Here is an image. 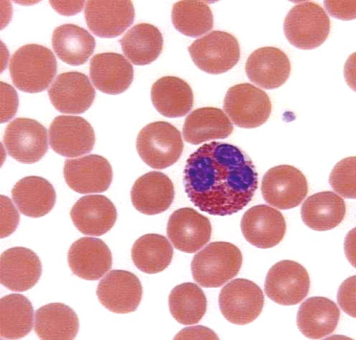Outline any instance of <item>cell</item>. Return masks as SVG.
<instances>
[{
	"label": "cell",
	"mask_w": 356,
	"mask_h": 340,
	"mask_svg": "<svg viewBox=\"0 0 356 340\" xmlns=\"http://www.w3.org/2000/svg\"><path fill=\"white\" fill-rule=\"evenodd\" d=\"M338 301L341 309L349 316L355 317V277L345 281L341 286Z\"/></svg>",
	"instance_id": "cell-39"
},
{
	"label": "cell",
	"mask_w": 356,
	"mask_h": 340,
	"mask_svg": "<svg viewBox=\"0 0 356 340\" xmlns=\"http://www.w3.org/2000/svg\"><path fill=\"white\" fill-rule=\"evenodd\" d=\"M175 339H218L217 335L211 330L203 327H196L184 330L180 334H178Z\"/></svg>",
	"instance_id": "cell-42"
},
{
	"label": "cell",
	"mask_w": 356,
	"mask_h": 340,
	"mask_svg": "<svg viewBox=\"0 0 356 340\" xmlns=\"http://www.w3.org/2000/svg\"><path fill=\"white\" fill-rule=\"evenodd\" d=\"M340 310L331 300L313 298L306 300L298 314V326L307 338H323L337 329L340 320Z\"/></svg>",
	"instance_id": "cell-28"
},
{
	"label": "cell",
	"mask_w": 356,
	"mask_h": 340,
	"mask_svg": "<svg viewBox=\"0 0 356 340\" xmlns=\"http://www.w3.org/2000/svg\"><path fill=\"white\" fill-rule=\"evenodd\" d=\"M131 1H88L85 17L89 29L101 38H113L122 35L135 20Z\"/></svg>",
	"instance_id": "cell-17"
},
{
	"label": "cell",
	"mask_w": 356,
	"mask_h": 340,
	"mask_svg": "<svg viewBox=\"0 0 356 340\" xmlns=\"http://www.w3.org/2000/svg\"><path fill=\"white\" fill-rule=\"evenodd\" d=\"M76 228L83 235L102 236L113 228L117 209L110 199L102 195H89L76 201L71 211Z\"/></svg>",
	"instance_id": "cell-21"
},
{
	"label": "cell",
	"mask_w": 356,
	"mask_h": 340,
	"mask_svg": "<svg viewBox=\"0 0 356 340\" xmlns=\"http://www.w3.org/2000/svg\"><path fill=\"white\" fill-rule=\"evenodd\" d=\"M63 173L66 184L80 194L106 192L113 179V168L109 162L98 155L66 160Z\"/></svg>",
	"instance_id": "cell-13"
},
{
	"label": "cell",
	"mask_w": 356,
	"mask_h": 340,
	"mask_svg": "<svg viewBox=\"0 0 356 340\" xmlns=\"http://www.w3.org/2000/svg\"><path fill=\"white\" fill-rule=\"evenodd\" d=\"M181 133L167 122L145 126L137 139V150L142 160L154 169H165L175 164L182 155Z\"/></svg>",
	"instance_id": "cell-5"
},
{
	"label": "cell",
	"mask_w": 356,
	"mask_h": 340,
	"mask_svg": "<svg viewBox=\"0 0 356 340\" xmlns=\"http://www.w3.org/2000/svg\"><path fill=\"white\" fill-rule=\"evenodd\" d=\"M355 1H325V7L331 16L343 20L356 17Z\"/></svg>",
	"instance_id": "cell-41"
},
{
	"label": "cell",
	"mask_w": 356,
	"mask_h": 340,
	"mask_svg": "<svg viewBox=\"0 0 356 340\" xmlns=\"http://www.w3.org/2000/svg\"><path fill=\"white\" fill-rule=\"evenodd\" d=\"M73 273L87 281L103 277L113 265V255L102 240L83 238L74 242L68 254Z\"/></svg>",
	"instance_id": "cell-20"
},
{
	"label": "cell",
	"mask_w": 356,
	"mask_h": 340,
	"mask_svg": "<svg viewBox=\"0 0 356 340\" xmlns=\"http://www.w3.org/2000/svg\"><path fill=\"white\" fill-rule=\"evenodd\" d=\"M79 330L77 314L65 304H49L40 307L35 313V331L41 339H74Z\"/></svg>",
	"instance_id": "cell-30"
},
{
	"label": "cell",
	"mask_w": 356,
	"mask_h": 340,
	"mask_svg": "<svg viewBox=\"0 0 356 340\" xmlns=\"http://www.w3.org/2000/svg\"><path fill=\"white\" fill-rule=\"evenodd\" d=\"M173 248L163 235L147 234L140 238L131 249V258L138 269L147 275L159 274L170 264Z\"/></svg>",
	"instance_id": "cell-34"
},
{
	"label": "cell",
	"mask_w": 356,
	"mask_h": 340,
	"mask_svg": "<svg viewBox=\"0 0 356 340\" xmlns=\"http://www.w3.org/2000/svg\"><path fill=\"white\" fill-rule=\"evenodd\" d=\"M100 303L116 314L136 311L143 298V286L139 279L127 270H111L97 288Z\"/></svg>",
	"instance_id": "cell-12"
},
{
	"label": "cell",
	"mask_w": 356,
	"mask_h": 340,
	"mask_svg": "<svg viewBox=\"0 0 356 340\" xmlns=\"http://www.w3.org/2000/svg\"><path fill=\"white\" fill-rule=\"evenodd\" d=\"M1 238L13 234L19 224V215L11 200L1 196Z\"/></svg>",
	"instance_id": "cell-38"
},
{
	"label": "cell",
	"mask_w": 356,
	"mask_h": 340,
	"mask_svg": "<svg viewBox=\"0 0 356 340\" xmlns=\"http://www.w3.org/2000/svg\"><path fill=\"white\" fill-rule=\"evenodd\" d=\"M310 286L307 270L300 263L282 261L267 274L265 292L271 300L283 306L296 305L307 296Z\"/></svg>",
	"instance_id": "cell-11"
},
{
	"label": "cell",
	"mask_w": 356,
	"mask_h": 340,
	"mask_svg": "<svg viewBox=\"0 0 356 340\" xmlns=\"http://www.w3.org/2000/svg\"><path fill=\"white\" fill-rule=\"evenodd\" d=\"M172 24L182 34L196 38L213 28V16L210 7L202 1H180L172 11Z\"/></svg>",
	"instance_id": "cell-36"
},
{
	"label": "cell",
	"mask_w": 356,
	"mask_h": 340,
	"mask_svg": "<svg viewBox=\"0 0 356 340\" xmlns=\"http://www.w3.org/2000/svg\"><path fill=\"white\" fill-rule=\"evenodd\" d=\"M264 304V294L254 282L238 279L222 288L219 296L220 311L231 323L248 325L260 315Z\"/></svg>",
	"instance_id": "cell-9"
},
{
	"label": "cell",
	"mask_w": 356,
	"mask_h": 340,
	"mask_svg": "<svg viewBox=\"0 0 356 340\" xmlns=\"http://www.w3.org/2000/svg\"><path fill=\"white\" fill-rule=\"evenodd\" d=\"M241 228L250 244L268 249L277 245L286 233L285 219L280 212L270 206L252 208L243 216Z\"/></svg>",
	"instance_id": "cell-19"
},
{
	"label": "cell",
	"mask_w": 356,
	"mask_h": 340,
	"mask_svg": "<svg viewBox=\"0 0 356 340\" xmlns=\"http://www.w3.org/2000/svg\"><path fill=\"white\" fill-rule=\"evenodd\" d=\"M308 192L305 175L292 166L281 165L270 169L261 181L264 200L280 210L297 208Z\"/></svg>",
	"instance_id": "cell-8"
},
{
	"label": "cell",
	"mask_w": 356,
	"mask_h": 340,
	"mask_svg": "<svg viewBox=\"0 0 356 340\" xmlns=\"http://www.w3.org/2000/svg\"><path fill=\"white\" fill-rule=\"evenodd\" d=\"M151 98L155 109L170 118L186 116L194 101L190 85L175 77H165L156 82L152 87Z\"/></svg>",
	"instance_id": "cell-27"
},
{
	"label": "cell",
	"mask_w": 356,
	"mask_h": 340,
	"mask_svg": "<svg viewBox=\"0 0 356 340\" xmlns=\"http://www.w3.org/2000/svg\"><path fill=\"white\" fill-rule=\"evenodd\" d=\"M90 77L102 93L120 95L132 83L134 69L129 61L120 54H99L91 59Z\"/></svg>",
	"instance_id": "cell-24"
},
{
	"label": "cell",
	"mask_w": 356,
	"mask_h": 340,
	"mask_svg": "<svg viewBox=\"0 0 356 340\" xmlns=\"http://www.w3.org/2000/svg\"><path fill=\"white\" fill-rule=\"evenodd\" d=\"M286 39L301 50H313L327 40L330 31V20L318 4L304 2L289 11L284 22Z\"/></svg>",
	"instance_id": "cell-4"
},
{
	"label": "cell",
	"mask_w": 356,
	"mask_h": 340,
	"mask_svg": "<svg viewBox=\"0 0 356 340\" xmlns=\"http://www.w3.org/2000/svg\"><path fill=\"white\" fill-rule=\"evenodd\" d=\"M184 180L193 205L214 216L242 210L258 187L251 158L237 146L220 142L204 144L190 155Z\"/></svg>",
	"instance_id": "cell-1"
},
{
	"label": "cell",
	"mask_w": 356,
	"mask_h": 340,
	"mask_svg": "<svg viewBox=\"0 0 356 340\" xmlns=\"http://www.w3.org/2000/svg\"><path fill=\"white\" fill-rule=\"evenodd\" d=\"M175 197L174 185L165 174L149 172L136 181L131 191L132 205L140 212L155 215L169 209Z\"/></svg>",
	"instance_id": "cell-22"
},
{
	"label": "cell",
	"mask_w": 356,
	"mask_h": 340,
	"mask_svg": "<svg viewBox=\"0 0 356 340\" xmlns=\"http://www.w3.org/2000/svg\"><path fill=\"white\" fill-rule=\"evenodd\" d=\"M243 257L239 249L227 242H214L197 254L191 263L193 277L204 288H218L237 276Z\"/></svg>",
	"instance_id": "cell-3"
},
{
	"label": "cell",
	"mask_w": 356,
	"mask_h": 340,
	"mask_svg": "<svg viewBox=\"0 0 356 340\" xmlns=\"http://www.w3.org/2000/svg\"><path fill=\"white\" fill-rule=\"evenodd\" d=\"M170 311L174 319L184 325L202 320L207 309L205 293L198 286L185 283L177 286L169 296Z\"/></svg>",
	"instance_id": "cell-35"
},
{
	"label": "cell",
	"mask_w": 356,
	"mask_h": 340,
	"mask_svg": "<svg viewBox=\"0 0 356 340\" xmlns=\"http://www.w3.org/2000/svg\"><path fill=\"white\" fill-rule=\"evenodd\" d=\"M234 126L222 110L203 107L193 111L184 126L185 141L192 145L217 139H226L233 132Z\"/></svg>",
	"instance_id": "cell-26"
},
{
	"label": "cell",
	"mask_w": 356,
	"mask_h": 340,
	"mask_svg": "<svg viewBox=\"0 0 356 340\" xmlns=\"http://www.w3.org/2000/svg\"><path fill=\"white\" fill-rule=\"evenodd\" d=\"M51 6L59 13L66 15H72L80 12L84 2H50Z\"/></svg>",
	"instance_id": "cell-43"
},
{
	"label": "cell",
	"mask_w": 356,
	"mask_h": 340,
	"mask_svg": "<svg viewBox=\"0 0 356 340\" xmlns=\"http://www.w3.org/2000/svg\"><path fill=\"white\" fill-rule=\"evenodd\" d=\"M120 42L125 56L137 65L152 63L159 57L163 48L161 32L148 24L132 27Z\"/></svg>",
	"instance_id": "cell-32"
},
{
	"label": "cell",
	"mask_w": 356,
	"mask_h": 340,
	"mask_svg": "<svg viewBox=\"0 0 356 340\" xmlns=\"http://www.w3.org/2000/svg\"><path fill=\"white\" fill-rule=\"evenodd\" d=\"M346 213L344 200L332 192H323L307 198L301 208V216L309 229L327 231L337 228Z\"/></svg>",
	"instance_id": "cell-29"
},
{
	"label": "cell",
	"mask_w": 356,
	"mask_h": 340,
	"mask_svg": "<svg viewBox=\"0 0 356 340\" xmlns=\"http://www.w3.org/2000/svg\"><path fill=\"white\" fill-rule=\"evenodd\" d=\"M355 230L353 229L352 232L349 233V235L347 237L346 242V254L348 256V258H349L350 261L351 262V258H353V260L354 261V248H352V246H354V242H355V234H354Z\"/></svg>",
	"instance_id": "cell-44"
},
{
	"label": "cell",
	"mask_w": 356,
	"mask_h": 340,
	"mask_svg": "<svg viewBox=\"0 0 356 340\" xmlns=\"http://www.w3.org/2000/svg\"><path fill=\"white\" fill-rule=\"evenodd\" d=\"M2 88V116L1 123L13 118L18 107V97L15 89L8 84L1 82Z\"/></svg>",
	"instance_id": "cell-40"
},
{
	"label": "cell",
	"mask_w": 356,
	"mask_h": 340,
	"mask_svg": "<svg viewBox=\"0 0 356 340\" xmlns=\"http://www.w3.org/2000/svg\"><path fill=\"white\" fill-rule=\"evenodd\" d=\"M188 52L198 69L210 75L227 72L240 59L237 39L224 31H214L196 40Z\"/></svg>",
	"instance_id": "cell-6"
},
{
	"label": "cell",
	"mask_w": 356,
	"mask_h": 340,
	"mask_svg": "<svg viewBox=\"0 0 356 340\" xmlns=\"http://www.w3.org/2000/svg\"><path fill=\"white\" fill-rule=\"evenodd\" d=\"M167 233L177 250L195 254L210 241L212 228L207 217L186 208L172 213L168 221Z\"/></svg>",
	"instance_id": "cell-15"
},
{
	"label": "cell",
	"mask_w": 356,
	"mask_h": 340,
	"mask_svg": "<svg viewBox=\"0 0 356 340\" xmlns=\"http://www.w3.org/2000/svg\"><path fill=\"white\" fill-rule=\"evenodd\" d=\"M224 109L234 125L252 129L268 121L272 112V102L264 91L244 83L228 90Z\"/></svg>",
	"instance_id": "cell-7"
},
{
	"label": "cell",
	"mask_w": 356,
	"mask_h": 340,
	"mask_svg": "<svg viewBox=\"0 0 356 340\" xmlns=\"http://www.w3.org/2000/svg\"><path fill=\"white\" fill-rule=\"evenodd\" d=\"M246 73L250 80L265 89L282 86L291 72V63L282 50L263 47L254 52L246 63Z\"/></svg>",
	"instance_id": "cell-23"
},
{
	"label": "cell",
	"mask_w": 356,
	"mask_h": 340,
	"mask_svg": "<svg viewBox=\"0 0 356 340\" xmlns=\"http://www.w3.org/2000/svg\"><path fill=\"white\" fill-rule=\"evenodd\" d=\"M3 142L9 155L22 164H35L49 150L46 128L29 118L12 121L6 129Z\"/></svg>",
	"instance_id": "cell-10"
},
{
	"label": "cell",
	"mask_w": 356,
	"mask_h": 340,
	"mask_svg": "<svg viewBox=\"0 0 356 340\" xmlns=\"http://www.w3.org/2000/svg\"><path fill=\"white\" fill-rule=\"evenodd\" d=\"M54 107L64 114H82L95 99L94 86L84 74L72 72L60 75L49 90Z\"/></svg>",
	"instance_id": "cell-16"
},
{
	"label": "cell",
	"mask_w": 356,
	"mask_h": 340,
	"mask_svg": "<svg viewBox=\"0 0 356 340\" xmlns=\"http://www.w3.org/2000/svg\"><path fill=\"white\" fill-rule=\"evenodd\" d=\"M9 67L15 86L27 93L46 90L57 72L54 53L37 44H29L19 49L13 55Z\"/></svg>",
	"instance_id": "cell-2"
},
{
	"label": "cell",
	"mask_w": 356,
	"mask_h": 340,
	"mask_svg": "<svg viewBox=\"0 0 356 340\" xmlns=\"http://www.w3.org/2000/svg\"><path fill=\"white\" fill-rule=\"evenodd\" d=\"M49 141L58 154L75 157L90 153L96 138L93 128L83 118L60 116L50 126Z\"/></svg>",
	"instance_id": "cell-14"
},
{
	"label": "cell",
	"mask_w": 356,
	"mask_h": 340,
	"mask_svg": "<svg viewBox=\"0 0 356 340\" xmlns=\"http://www.w3.org/2000/svg\"><path fill=\"white\" fill-rule=\"evenodd\" d=\"M355 157H349L341 161L332 169L330 176V184L340 196L355 199Z\"/></svg>",
	"instance_id": "cell-37"
},
{
	"label": "cell",
	"mask_w": 356,
	"mask_h": 340,
	"mask_svg": "<svg viewBox=\"0 0 356 340\" xmlns=\"http://www.w3.org/2000/svg\"><path fill=\"white\" fill-rule=\"evenodd\" d=\"M33 308L31 302L20 294L13 293L0 301V337L18 339L32 330Z\"/></svg>",
	"instance_id": "cell-33"
},
{
	"label": "cell",
	"mask_w": 356,
	"mask_h": 340,
	"mask_svg": "<svg viewBox=\"0 0 356 340\" xmlns=\"http://www.w3.org/2000/svg\"><path fill=\"white\" fill-rule=\"evenodd\" d=\"M12 196L20 212L32 218L49 214L56 201V191L49 181L33 176L19 180L12 190Z\"/></svg>",
	"instance_id": "cell-25"
},
{
	"label": "cell",
	"mask_w": 356,
	"mask_h": 340,
	"mask_svg": "<svg viewBox=\"0 0 356 340\" xmlns=\"http://www.w3.org/2000/svg\"><path fill=\"white\" fill-rule=\"evenodd\" d=\"M52 43L58 57L72 65L85 63L96 47L95 38L84 29L74 24H65L56 29Z\"/></svg>",
	"instance_id": "cell-31"
},
{
	"label": "cell",
	"mask_w": 356,
	"mask_h": 340,
	"mask_svg": "<svg viewBox=\"0 0 356 340\" xmlns=\"http://www.w3.org/2000/svg\"><path fill=\"white\" fill-rule=\"evenodd\" d=\"M41 275V261L30 249L13 247L0 258V281L10 291L24 292L32 288Z\"/></svg>",
	"instance_id": "cell-18"
}]
</instances>
